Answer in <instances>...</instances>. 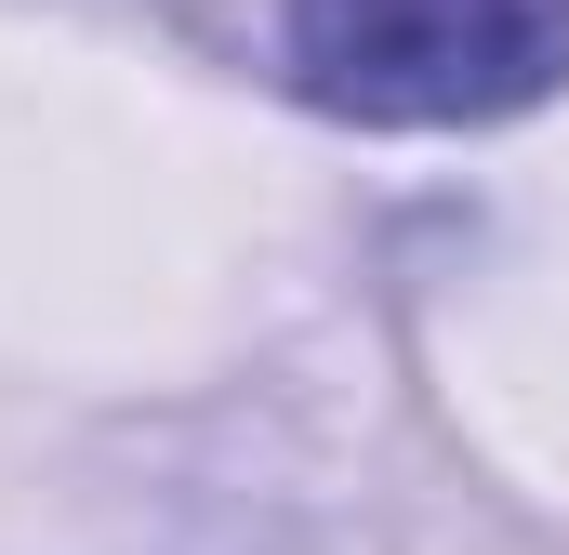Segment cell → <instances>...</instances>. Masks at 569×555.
<instances>
[{"instance_id": "obj_1", "label": "cell", "mask_w": 569, "mask_h": 555, "mask_svg": "<svg viewBox=\"0 0 569 555\" xmlns=\"http://www.w3.org/2000/svg\"><path fill=\"white\" fill-rule=\"evenodd\" d=\"M291 67L331 120L450 133L569 80V0H291Z\"/></svg>"}]
</instances>
